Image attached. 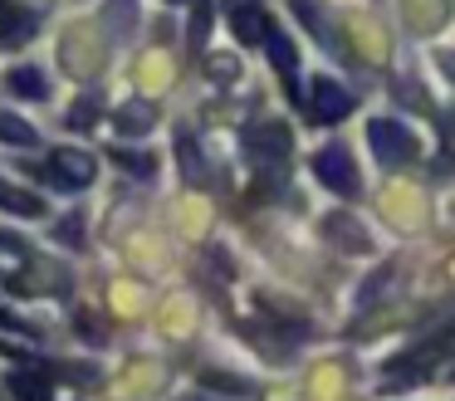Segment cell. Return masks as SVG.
<instances>
[{
    "label": "cell",
    "mask_w": 455,
    "mask_h": 401,
    "mask_svg": "<svg viewBox=\"0 0 455 401\" xmlns=\"http://www.w3.org/2000/svg\"><path fill=\"white\" fill-rule=\"evenodd\" d=\"M148 309V284L142 279H113L108 284V313L113 318H138Z\"/></svg>",
    "instance_id": "cell-15"
},
{
    "label": "cell",
    "mask_w": 455,
    "mask_h": 401,
    "mask_svg": "<svg viewBox=\"0 0 455 401\" xmlns=\"http://www.w3.org/2000/svg\"><path fill=\"white\" fill-rule=\"evenodd\" d=\"M343 391H347V367L343 362L328 357V362H318V367L308 372V397L314 401H338Z\"/></svg>",
    "instance_id": "cell-19"
},
{
    "label": "cell",
    "mask_w": 455,
    "mask_h": 401,
    "mask_svg": "<svg viewBox=\"0 0 455 401\" xmlns=\"http://www.w3.org/2000/svg\"><path fill=\"white\" fill-rule=\"evenodd\" d=\"M0 250H5V254H25V245H20V240H15V235H11V230H0Z\"/></svg>",
    "instance_id": "cell-35"
},
{
    "label": "cell",
    "mask_w": 455,
    "mask_h": 401,
    "mask_svg": "<svg viewBox=\"0 0 455 401\" xmlns=\"http://www.w3.org/2000/svg\"><path fill=\"white\" fill-rule=\"evenodd\" d=\"M0 328H5V333H30V338H35V328H30V323H20L15 313H5V309H0Z\"/></svg>",
    "instance_id": "cell-34"
},
{
    "label": "cell",
    "mask_w": 455,
    "mask_h": 401,
    "mask_svg": "<svg viewBox=\"0 0 455 401\" xmlns=\"http://www.w3.org/2000/svg\"><path fill=\"white\" fill-rule=\"evenodd\" d=\"M357 108V93L353 88H343L338 78H328V74H314L308 78V113H314V123H343L347 113Z\"/></svg>",
    "instance_id": "cell-5"
},
{
    "label": "cell",
    "mask_w": 455,
    "mask_h": 401,
    "mask_svg": "<svg viewBox=\"0 0 455 401\" xmlns=\"http://www.w3.org/2000/svg\"><path fill=\"white\" fill-rule=\"evenodd\" d=\"M113 162H118L123 172H132V176H148V181L157 176V156H152V152H123V147H118Z\"/></svg>",
    "instance_id": "cell-26"
},
{
    "label": "cell",
    "mask_w": 455,
    "mask_h": 401,
    "mask_svg": "<svg viewBox=\"0 0 455 401\" xmlns=\"http://www.w3.org/2000/svg\"><path fill=\"white\" fill-rule=\"evenodd\" d=\"M314 176L328 186L333 196H343V201H353L357 191H363V172H357V162H353V152H347L343 142H328V147H318L314 152Z\"/></svg>",
    "instance_id": "cell-3"
},
{
    "label": "cell",
    "mask_w": 455,
    "mask_h": 401,
    "mask_svg": "<svg viewBox=\"0 0 455 401\" xmlns=\"http://www.w3.org/2000/svg\"><path fill=\"white\" fill-rule=\"evenodd\" d=\"M259 44H265L269 64H275L279 74H284V78H294V64H299V49H294V39H289L284 29H279V25H269V29H265V39H259Z\"/></svg>",
    "instance_id": "cell-22"
},
{
    "label": "cell",
    "mask_w": 455,
    "mask_h": 401,
    "mask_svg": "<svg viewBox=\"0 0 455 401\" xmlns=\"http://www.w3.org/2000/svg\"><path fill=\"white\" fill-rule=\"evenodd\" d=\"M5 387L15 391V401H50V381H44L40 372H11Z\"/></svg>",
    "instance_id": "cell-24"
},
{
    "label": "cell",
    "mask_w": 455,
    "mask_h": 401,
    "mask_svg": "<svg viewBox=\"0 0 455 401\" xmlns=\"http://www.w3.org/2000/svg\"><path fill=\"white\" fill-rule=\"evenodd\" d=\"M0 137H5V142H15V147H35V127L20 123L15 113H0Z\"/></svg>",
    "instance_id": "cell-29"
},
{
    "label": "cell",
    "mask_w": 455,
    "mask_h": 401,
    "mask_svg": "<svg viewBox=\"0 0 455 401\" xmlns=\"http://www.w3.org/2000/svg\"><path fill=\"white\" fill-rule=\"evenodd\" d=\"M93 176H99V162H93L89 152H54L50 166H44V181L69 186V191H84V186H93Z\"/></svg>",
    "instance_id": "cell-7"
},
{
    "label": "cell",
    "mask_w": 455,
    "mask_h": 401,
    "mask_svg": "<svg viewBox=\"0 0 455 401\" xmlns=\"http://www.w3.org/2000/svg\"><path fill=\"white\" fill-rule=\"evenodd\" d=\"M40 29V10L30 5H0V44H25Z\"/></svg>",
    "instance_id": "cell-17"
},
{
    "label": "cell",
    "mask_w": 455,
    "mask_h": 401,
    "mask_svg": "<svg viewBox=\"0 0 455 401\" xmlns=\"http://www.w3.org/2000/svg\"><path fill=\"white\" fill-rule=\"evenodd\" d=\"M226 15H230V29H235L240 44H259L269 29V15L259 0H226Z\"/></svg>",
    "instance_id": "cell-10"
},
{
    "label": "cell",
    "mask_w": 455,
    "mask_h": 401,
    "mask_svg": "<svg viewBox=\"0 0 455 401\" xmlns=\"http://www.w3.org/2000/svg\"><path fill=\"white\" fill-rule=\"evenodd\" d=\"M113 127H118L123 137H148L152 127H157V108H152L148 98H128V103L113 108Z\"/></svg>",
    "instance_id": "cell-13"
},
{
    "label": "cell",
    "mask_w": 455,
    "mask_h": 401,
    "mask_svg": "<svg viewBox=\"0 0 455 401\" xmlns=\"http://www.w3.org/2000/svg\"><path fill=\"white\" fill-rule=\"evenodd\" d=\"M387 279H392V269H377V274H367V284H363V303H372L377 293L387 289Z\"/></svg>",
    "instance_id": "cell-32"
},
{
    "label": "cell",
    "mask_w": 455,
    "mask_h": 401,
    "mask_svg": "<svg viewBox=\"0 0 455 401\" xmlns=\"http://www.w3.org/2000/svg\"><path fill=\"white\" fill-rule=\"evenodd\" d=\"M377 211H382V221L396 225V230H421L426 196H421V186H411V181H387L382 196H377Z\"/></svg>",
    "instance_id": "cell-4"
},
{
    "label": "cell",
    "mask_w": 455,
    "mask_h": 401,
    "mask_svg": "<svg viewBox=\"0 0 455 401\" xmlns=\"http://www.w3.org/2000/svg\"><path fill=\"white\" fill-rule=\"evenodd\" d=\"M177 156H181V172H187L191 181H206V162H201V147L191 142L187 132L177 137Z\"/></svg>",
    "instance_id": "cell-25"
},
{
    "label": "cell",
    "mask_w": 455,
    "mask_h": 401,
    "mask_svg": "<svg viewBox=\"0 0 455 401\" xmlns=\"http://www.w3.org/2000/svg\"><path fill=\"white\" fill-rule=\"evenodd\" d=\"M60 64L69 68L74 78H99L103 68H108V44H103L93 20H74L60 35Z\"/></svg>",
    "instance_id": "cell-1"
},
{
    "label": "cell",
    "mask_w": 455,
    "mask_h": 401,
    "mask_svg": "<svg viewBox=\"0 0 455 401\" xmlns=\"http://www.w3.org/2000/svg\"><path fill=\"white\" fill-rule=\"evenodd\" d=\"M343 29H347V39L357 44V54H363V59H372V64H382V59H387V35H382V25H377L372 15H347Z\"/></svg>",
    "instance_id": "cell-12"
},
{
    "label": "cell",
    "mask_w": 455,
    "mask_h": 401,
    "mask_svg": "<svg viewBox=\"0 0 455 401\" xmlns=\"http://www.w3.org/2000/svg\"><path fill=\"white\" fill-rule=\"evenodd\" d=\"M245 147L250 152H265V162H284L294 137H289L284 123H250L245 127Z\"/></svg>",
    "instance_id": "cell-11"
},
{
    "label": "cell",
    "mask_w": 455,
    "mask_h": 401,
    "mask_svg": "<svg viewBox=\"0 0 455 401\" xmlns=\"http://www.w3.org/2000/svg\"><path fill=\"white\" fill-rule=\"evenodd\" d=\"M201 387H211V391H240V397H245V391H250V381H245V377H235V372L206 367V372H201Z\"/></svg>",
    "instance_id": "cell-27"
},
{
    "label": "cell",
    "mask_w": 455,
    "mask_h": 401,
    "mask_svg": "<svg viewBox=\"0 0 455 401\" xmlns=\"http://www.w3.org/2000/svg\"><path fill=\"white\" fill-rule=\"evenodd\" d=\"M54 235H60L64 245H84V240H79V235H84V221H79V215H69V221H60V230H54Z\"/></svg>",
    "instance_id": "cell-33"
},
{
    "label": "cell",
    "mask_w": 455,
    "mask_h": 401,
    "mask_svg": "<svg viewBox=\"0 0 455 401\" xmlns=\"http://www.w3.org/2000/svg\"><path fill=\"white\" fill-rule=\"evenodd\" d=\"M162 381H167V367H157V362H132L128 372H123V381H118V391L123 397H142V391H157Z\"/></svg>",
    "instance_id": "cell-21"
},
{
    "label": "cell",
    "mask_w": 455,
    "mask_h": 401,
    "mask_svg": "<svg viewBox=\"0 0 455 401\" xmlns=\"http://www.w3.org/2000/svg\"><path fill=\"white\" fill-rule=\"evenodd\" d=\"M318 230H323V240L338 245L343 254H372V235H367V225L357 221V215H347V211H328Z\"/></svg>",
    "instance_id": "cell-6"
},
{
    "label": "cell",
    "mask_w": 455,
    "mask_h": 401,
    "mask_svg": "<svg viewBox=\"0 0 455 401\" xmlns=\"http://www.w3.org/2000/svg\"><path fill=\"white\" fill-rule=\"evenodd\" d=\"M172 221H177V230L187 235V240H201V235L211 230V205L201 201V196H181V201L172 205Z\"/></svg>",
    "instance_id": "cell-20"
},
{
    "label": "cell",
    "mask_w": 455,
    "mask_h": 401,
    "mask_svg": "<svg viewBox=\"0 0 455 401\" xmlns=\"http://www.w3.org/2000/svg\"><path fill=\"white\" fill-rule=\"evenodd\" d=\"M123 254H128V264H132V269H148V274L167 269V260H172V250L157 240V235H128Z\"/></svg>",
    "instance_id": "cell-14"
},
{
    "label": "cell",
    "mask_w": 455,
    "mask_h": 401,
    "mask_svg": "<svg viewBox=\"0 0 455 401\" xmlns=\"http://www.w3.org/2000/svg\"><path fill=\"white\" fill-rule=\"evenodd\" d=\"M157 323H162V333H167V338H187V333L196 328V303H191L187 293H172V299H162Z\"/></svg>",
    "instance_id": "cell-16"
},
{
    "label": "cell",
    "mask_w": 455,
    "mask_h": 401,
    "mask_svg": "<svg viewBox=\"0 0 455 401\" xmlns=\"http://www.w3.org/2000/svg\"><path fill=\"white\" fill-rule=\"evenodd\" d=\"M367 147L377 152L382 166H406L421 152V137L406 123H396V117H372V123H367Z\"/></svg>",
    "instance_id": "cell-2"
},
{
    "label": "cell",
    "mask_w": 455,
    "mask_h": 401,
    "mask_svg": "<svg viewBox=\"0 0 455 401\" xmlns=\"http://www.w3.org/2000/svg\"><path fill=\"white\" fill-rule=\"evenodd\" d=\"M5 88H11L15 98H30V103H44V98H50V78H44L40 64H15V68H5Z\"/></svg>",
    "instance_id": "cell-18"
},
{
    "label": "cell",
    "mask_w": 455,
    "mask_h": 401,
    "mask_svg": "<svg viewBox=\"0 0 455 401\" xmlns=\"http://www.w3.org/2000/svg\"><path fill=\"white\" fill-rule=\"evenodd\" d=\"M206 74L216 78V84H226V78H240V59H235V54H206Z\"/></svg>",
    "instance_id": "cell-30"
},
{
    "label": "cell",
    "mask_w": 455,
    "mask_h": 401,
    "mask_svg": "<svg viewBox=\"0 0 455 401\" xmlns=\"http://www.w3.org/2000/svg\"><path fill=\"white\" fill-rule=\"evenodd\" d=\"M138 84H142V93H167L177 84V54L172 49H148L138 59Z\"/></svg>",
    "instance_id": "cell-9"
},
{
    "label": "cell",
    "mask_w": 455,
    "mask_h": 401,
    "mask_svg": "<svg viewBox=\"0 0 455 401\" xmlns=\"http://www.w3.org/2000/svg\"><path fill=\"white\" fill-rule=\"evenodd\" d=\"M167 5H181V0H167Z\"/></svg>",
    "instance_id": "cell-36"
},
{
    "label": "cell",
    "mask_w": 455,
    "mask_h": 401,
    "mask_svg": "<svg viewBox=\"0 0 455 401\" xmlns=\"http://www.w3.org/2000/svg\"><path fill=\"white\" fill-rule=\"evenodd\" d=\"M93 117H99V98H74V103H69V113H64V127H79V132H84V127H93Z\"/></svg>",
    "instance_id": "cell-28"
},
{
    "label": "cell",
    "mask_w": 455,
    "mask_h": 401,
    "mask_svg": "<svg viewBox=\"0 0 455 401\" xmlns=\"http://www.w3.org/2000/svg\"><path fill=\"white\" fill-rule=\"evenodd\" d=\"M0 211L40 221V215H44V201H40V196H30V191H20V186H5V181H0Z\"/></svg>",
    "instance_id": "cell-23"
},
{
    "label": "cell",
    "mask_w": 455,
    "mask_h": 401,
    "mask_svg": "<svg viewBox=\"0 0 455 401\" xmlns=\"http://www.w3.org/2000/svg\"><path fill=\"white\" fill-rule=\"evenodd\" d=\"M445 20H451V5H445V0H402V25L411 29L416 39L441 35Z\"/></svg>",
    "instance_id": "cell-8"
},
{
    "label": "cell",
    "mask_w": 455,
    "mask_h": 401,
    "mask_svg": "<svg viewBox=\"0 0 455 401\" xmlns=\"http://www.w3.org/2000/svg\"><path fill=\"white\" fill-rule=\"evenodd\" d=\"M206 29H211V0H201L196 15H191V35H187V44H191V49H201V44H206Z\"/></svg>",
    "instance_id": "cell-31"
}]
</instances>
